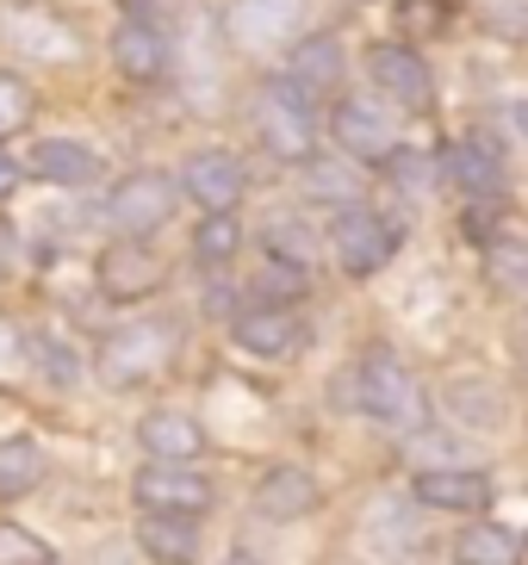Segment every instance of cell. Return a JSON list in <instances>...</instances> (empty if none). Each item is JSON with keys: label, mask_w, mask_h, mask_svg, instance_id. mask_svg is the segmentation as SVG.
<instances>
[{"label": "cell", "mask_w": 528, "mask_h": 565, "mask_svg": "<svg viewBox=\"0 0 528 565\" xmlns=\"http://www.w3.org/2000/svg\"><path fill=\"white\" fill-rule=\"evenodd\" d=\"M355 411H367L373 423H386V429L411 435L430 423V398H423V385H416V373L398 354L373 349L361 354V373H355Z\"/></svg>", "instance_id": "obj_1"}, {"label": "cell", "mask_w": 528, "mask_h": 565, "mask_svg": "<svg viewBox=\"0 0 528 565\" xmlns=\"http://www.w3.org/2000/svg\"><path fill=\"white\" fill-rule=\"evenodd\" d=\"M175 323H156V317H144V323H125V330L106 335V349H99V380L113 385V392H131V385L156 380L168 361H175Z\"/></svg>", "instance_id": "obj_2"}, {"label": "cell", "mask_w": 528, "mask_h": 565, "mask_svg": "<svg viewBox=\"0 0 528 565\" xmlns=\"http://www.w3.org/2000/svg\"><path fill=\"white\" fill-rule=\"evenodd\" d=\"M131 498L144 503V515H205L212 510V479L199 466H175V460H149L144 472L131 479Z\"/></svg>", "instance_id": "obj_3"}, {"label": "cell", "mask_w": 528, "mask_h": 565, "mask_svg": "<svg viewBox=\"0 0 528 565\" xmlns=\"http://www.w3.org/2000/svg\"><path fill=\"white\" fill-rule=\"evenodd\" d=\"M255 125H262V143L281 156V162H305V156H311V137H317L311 94H298L286 75L262 94V113H255Z\"/></svg>", "instance_id": "obj_4"}, {"label": "cell", "mask_w": 528, "mask_h": 565, "mask_svg": "<svg viewBox=\"0 0 528 565\" xmlns=\"http://www.w3.org/2000/svg\"><path fill=\"white\" fill-rule=\"evenodd\" d=\"M330 249H336V262H342V274L367 280V274H380V267L398 255V231L386 224L380 212H367V205H348V212L330 224Z\"/></svg>", "instance_id": "obj_5"}, {"label": "cell", "mask_w": 528, "mask_h": 565, "mask_svg": "<svg viewBox=\"0 0 528 565\" xmlns=\"http://www.w3.org/2000/svg\"><path fill=\"white\" fill-rule=\"evenodd\" d=\"M106 217H113L125 236L162 231L168 217H175V181H168V174H156V168H137V174H125V181L113 186Z\"/></svg>", "instance_id": "obj_6"}, {"label": "cell", "mask_w": 528, "mask_h": 565, "mask_svg": "<svg viewBox=\"0 0 528 565\" xmlns=\"http://www.w3.org/2000/svg\"><path fill=\"white\" fill-rule=\"evenodd\" d=\"M94 280H99V292H106L113 305H137V299H149V292L162 286V255L144 249L137 236H125V243H113V249L99 255Z\"/></svg>", "instance_id": "obj_7"}, {"label": "cell", "mask_w": 528, "mask_h": 565, "mask_svg": "<svg viewBox=\"0 0 528 565\" xmlns=\"http://www.w3.org/2000/svg\"><path fill=\"white\" fill-rule=\"evenodd\" d=\"M330 131H336V143H342L348 162H386V156L398 150L392 113L373 106V100H342V106H336V118H330Z\"/></svg>", "instance_id": "obj_8"}, {"label": "cell", "mask_w": 528, "mask_h": 565, "mask_svg": "<svg viewBox=\"0 0 528 565\" xmlns=\"http://www.w3.org/2000/svg\"><path fill=\"white\" fill-rule=\"evenodd\" d=\"M367 68H373V87H380L386 100H398L404 113H423V106L435 100L430 68H423V56H416L411 44H373Z\"/></svg>", "instance_id": "obj_9"}, {"label": "cell", "mask_w": 528, "mask_h": 565, "mask_svg": "<svg viewBox=\"0 0 528 565\" xmlns=\"http://www.w3.org/2000/svg\"><path fill=\"white\" fill-rule=\"evenodd\" d=\"M236 349L255 354V361H293L298 342H305V323H298L286 305H255V311L236 317Z\"/></svg>", "instance_id": "obj_10"}, {"label": "cell", "mask_w": 528, "mask_h": 565, "mask_svg": "<svg viewBox=\"0 0 528 565\" xmlns=\"http://www.w3.org/2000/svg\"><path fill=\"white\" fill-rule=\"evenodd\" d=\"M411 491L423 510H447V515H479L492 503V479L466 472V466H430V472H416Z\"/></svg>", "instance_id": "obj_11"}, {"label": "cell", "mask_w": 528, "mask_h": 565, "mask_svg": "<svg viewBox=\"0 0 528 565\" xmlns=\"http://www.w3.org/2000/svg\"><path fill=\"white\" fill-rule=\"evenodd\" d=\"M181 186L193 193L199 205H205V212H236L249 174H243V162H236L231 150H199V156H187Z\"/></svg>", "instance_id": "obj_12"}, {"label": "cell", "mask_w": 528, "mask_h": 565, "mask_svg": "<svg viewBox=\"0 0 528 565\" xmlns=\"http://www.w3.org/2000/svg\"><path fill=\"white\" fill-rule=\"evenodd\" d=\"M324 503V484L305 472V466H274L262 484H255V515L262 522H298Z\"/></svg>", "instance_id": "obj_13"}, {"label": "cell", "mask_w": 528, "mask_h": 565, "mask_svg": "<svg viewBox=\"0 0 528 565\" xmlns=\"http://www.w3.org/2000/svg\"><path fill=\"white\" fill-rule=\"evenodd\" d=\"M442 174L461 193H473V200H492V193H504V162H497V150L485 143V137H454L442 150Z\"/></svg>", "instance_id": "obj_14"}, {"label": "cell", "mask_w": 528, "mask_h": 565, "mask_svg": "<svg viewBox=\"0 0 528 565\" xmlns=\"http://www.w3.org/2000/svg\"><path fill=\"white\" fill-rule=\"evenodd\" d=\"M137 441H144L149 460H175V466H193L205 454V429L187 411H149L137 423Z\"/></svg>", "instance_id": "obj_15"}, {"label": "cell", "mask_w": 528, "mask_h": 565, "mask_svg": "<svg viewBox=\"0 0 528 565\" xmlns=\"http://www.w3.org/2000/svg\"><path fill=\"white\" fill-rule=\"evenodd\" d=\"M113 63H118L125 82H162L168 75V38L156 32V25H144V19H131V25L113 32Z\"/></svg>", "instance_id": "obj_16"}, {"label": "cell", "mask_w": 528, "mask_h": 565, "mask_svg": "<svg viewBox=\"0 0 528 565\" xmlns=\"http://www.w3.org/2000/svg\"><path fill=\"white\" fill-rule=\"evenodd\" d=\"M286 82L298 87V94H330L336 82H342V44H336L330 32H317V38H298L293 56H286Z\"/></svg>", "instance_id": "obj_17"}, {"label": "cell", "mask_w": 528, "mask_h": 565, "mask_svg": "<svg viewBox=\"0 0 528 565\" xmlns=\"http://www.w3.org/2000/svg\"><path fill=\"white\" fill-rule=\"evenodd\" d=\"M137 547L156 565H199V522L193 515H144L137 522Z\"/></svg>", "instance_id": "obj_18"}, {"label": "cell", "mask_w": 528, "mask_h": 565, "mask_svg": "<svg viewBox=\"0 0 528 565\" xmlns=\"http://www.w3.org/2000/svg\"><path fill=\"white\" fill-rule=\"evenodd\" d=\"M298 186L324 205H361V162H348V156H305L298 168Z\"/></svg>", "instance_id": "obj_19"}, {"label": "cell", "mask_w": 528, "mask_h": 565, "mask_svg": "<svg viewBox=\"0 0 528 565\" xmlns=\"http://www.w3.org/2000/svg\"><path fill=\"white\" fill-rule=\"evenodd\" d=\"M32 168L50 186H87L99 174V156L87 150V143H75V137H44L32 150Z\"/></svg>", "instance_id": "obj_20"}, {"label": "cell", "mask_w": 528, "mask_h": 565, "mask_svg": "<svg viewBox=\"0 0 528 565\" xmlns=\"http://www.w3.org/2000/svg\"><path fill=\"white\" fill-rule=\"evenodd\" d=\"M454 559L461 565H522V541L497 522H473L454 534Z\"/></svg>", "instance_id": "obj_21"}, {"label": "cell", "mask_w": 528, "mask_h": 565, "mask_svg": "<svg viewBox=\"0 0 528 565\" xmlns=\"http://www.w3.org/2000/svg\"><path fill=\"white\" fill-rule=\"evenodd\" d=\"M7 38H13L19 51H32V56H44V63H68L75 56V38L63 32V25H50V19H38V13H25V19H7Z\"/></svg>", "instance_id": "obj_22"}, {"label": "cell", "mask_w": 528, "mask_h": 565, "mask_svg": "<svg viewBox=\"0 0 528 565\" xmlns=\"http://www.w3.org/2000/svg\"><path fill=\"white\" fill-rule=\"evenodd\" d=\"M447 411L461 416V423H473V429H492L497 416H504V392L492 380H454L447 385Z\"/></svg>", "instance_id": "obj_23"}, {"label": "cell", "mask_w": 528, "mask_h": 565, "mask_svg": "<svg viewBox=\"0 0 528 565\" xmlns=\"http://www.w3.org/2000/svg\"><path fill=\"white\" fill-rule=\"evenodd\" d=\"M236 249H243V224H236L231 212H205V217H199V231H193V255H199V262L224 267Z\"/></svg>", "instance_id": "obj_24"}, {"label": "cell", "mask_w": 528, "mask_h": 565, "mask_svg": "<svg viewBox=\"0 0 528 565\" xmlns=\"http://www.w3.org/2000/svg\"><path fill=\"white\" fill-rule=\"evenodd\" d=\"M44 479V454L32 441H7L0 448V498H19V491H32Z\"/></svg>", "instance_id": "obj_25"}, {"label": "cell", "mask_w": 528, "mask_h": 565, "mask_svg": "<svg viewBox=\"0 0 528 565\" xmlns=\"http://www.w3.org/2000/svg\"><path fill=\"white\" fill-rule=\"evenodd\" d=\"M25 349H38L32 361L44 366V380H50V385H75V380H82V361H75V354H68V342H56L50 330L25 335Z\"/></svg>", "instance_id": "obj_26"}, {"label": "cell", "mask_w": 528, "mask_h": 565, "mask_svg": "<svg viewBox=\"0 0 528 565\" xmlns=\"http://www.w3.org/2000/svg\"><path fill=\"white\" fill-rule=\"evenodd\" d=\"M0 565H56L44 534L19 529V522H0Z\"/></svg>", "instance_id": "obj_27"}, {"label": "cell", "mask_w": 528, "mask_h": 565, "mask_svg": "<svg viewBox=\"0 0 528 565\" xmlns=\"http://www.w3.org/2000/svg\"><path fill=\"white\" fill-rule=\"evenodd\" d=\"M25 118H32V87L19 82L13 68H0V143L25 131Z\"/></svg>", "instance_id": "obj_28"}, {"label": "cell", "mask_w": 528, "mask_h": 565, "mask_svg": "<svg viewBox=\"0 0 528 565\" xmlns=\"http://www.w3.org/2000/svg\"><path fill=\"white\" fill-rule=\"evenodd\" d=\"M267 255H281V262H311L317 255V236L305 231V224H293V217H286V224H274V231H267Z\"/></svg>", "instance_id": "obj_29"}, {"label": "cell", "mask_w": 528, "mask_h": 565, "mask_svg": "<svg viewBox=\"0 0 528 565\" xmlns=\"http://www.w3.org/2000/svg\"><path fill=\"white\" fill-rule=\"evenodd\" d=\"M492 280L497 286H528V243L497 236V243H492Z\"/></svg>", "instance_id": "obj_30"}, {"label": "cell", "mask_w": 528, "mask_h": 565, "mask_svg": "<svg viewBox=\"0 0 528 565\" xmlns=\"http://www.w3.org/2000/svg\"><path fill=\"white\" fill-rule=\"evenodd\" d=\"M267 292V299L281 305V299H298L305 292V267L298 262H281V255H267V267H262V280H255Z\"/></svg>", "instance_id": "obj_31"}, {"label": "cell", "mask_w": 528, "mask_h": 565, "mask_svg": "<svg viewBox=\"0 0 528 565\" xmlns=\"http://www.w3.org/2000/svg\"><path fill=\"white\" fill-rule=\"evenodd\" d=\"M479 19L492 25V32H522L528 25V0H479Z\"/></svg>", "instance_id": "obj_32"}, {"label": "cell", "mask_w": 528, "mask_h": 565, "mask_svg": "<svg viewBox=\"0 0 528 565\" xmlns=\"http://www.w3.org/2000/svg\"><path fill=\"white\" fill-rule=\"evenodd\" d=\"M386 168H392V181H404L411 193L430 186V168H423V156H416V150H392V156H386Z\"/></svg>", "instance_id": "obj_33"}, {"label": "cell", "mask_w": 528, "mask_h": 565, "mask_svg": "<svg viewBox=\"0 0 528 565\" xmlns=\"http://www.w3.org/2000/svg\"><path fill=\"white\" fill-rule=\"evenodd\" d=\"M13 186H19V162H13V156H7V150H0V200H7Z\"/></svg>", "instance_id": "obj_34"}, {"label": "cell", "mask_w": 528, "mask_h": 565, "mask_svg": "<svg viewBox=\"0 0 528 565\" xmlns=\"http://www.w3.org/2000/svg\"><path fill=\"white\" fill-rule=\"evenodd\" d=\"M19 354V335H13V323H0V361H13Z\"/></svg>", "instance_id": "obj_35"}, {"label": "cell", "mask_w": 528, "mask_h": 565, "mask_svg": "<svg viewBox=\"0 0 528 565\" xmlns=\"http://www.w3.org/2000/svg\"><path fill=\"white\" fill-rule=\"evenodd\" d=\"M510 118L522 125V137H528V100H516V106H510Z\"/></svg>", "instance_id": "obj_36"}]
</instances>
